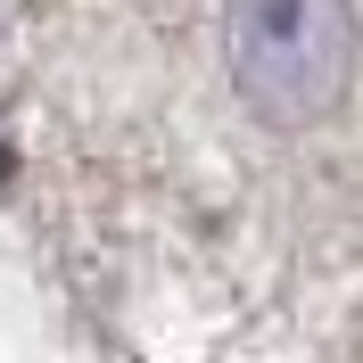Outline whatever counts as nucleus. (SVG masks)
<instances>
[{
    "label": "nucleus",
    "instance_id": "nucleus-1",
    "mask_svg": "<svg viewBox=\"0 0 363 363\" xmlns=\"http://www.w3.org/2000/svg\"><path fill=\"white\" fill-rule=\"evenodd\" d=\"M355 9L347 0H223V67L240 108L272 133H306L355 91Z\"/></svg>",
    "mask_w": 363,
    "mask_h": 363
}]
</instances>
